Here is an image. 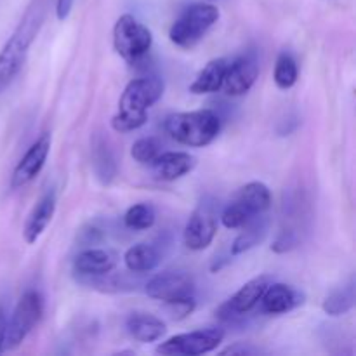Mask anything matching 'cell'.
<instances>
[{"instance_id": "6da1fadb", "label": "cell", "mask_w": 356, "mask_h": 356, "mask_svg": "<svg viewBox=\"0 0 356 356\" xmlns=\"http://www.w3.org/2000/svg\"><path fill=\"white\" fill-rule=\"evenodd\" d=\"M47 0H31L16 30L0 51V94L13 83L26 61L28 51L47 17Z\"/></svg>"}, {"instance_id": "7a4b0ae2", "label": "cell", "mask_w": 356, "mask_h": 356, "mask_svg": "<svg viewBox=\"0 0 356 356\" xmlns=\"http://www.w3.org/2000/svg\"><path fill=\"white\" fill-rule=\"evenodd\" d=\"M163 96V82L159 76H141L125 86L118 101V111L111 118L117 132L138 131L148 122V110Z\"/></svg>"}, {"instance_id": "3957f363", "label": "cell", "mask_w": 356, "mask_h": 356, "mask_svg": "<svg viewBox=\"0 0 356 356\" xmlns=\"http://www.w3.org/2000/svg\"><path fill=\"white\" fill-rule=\"evenodd\" d=\"M165 131L179 145L204 148L221 132V118L212 110L183 111L167 118Z\"/></svg>"}, {"instance_id": "277c9868", "label": "cell", "mask_w": 356, "mask_h": 356, "mask_svg": "<svg viewBox=\"0 0 356 356\" xmlns=\"http://www.w3.org/2000/svg\"><path fill=\"white\" fill-rule=\"evenodd\" d=\"M219 16V9L212 3H191L170 26V42L181 49L195 47L218 23Z\"/></svg>"}, {"instance_id": "5b68a950", "label": "cell", "mask_w": 356, "mask_h": 356, "mask_svg": "<svg viewBox=\"0 0 356 356\" xmlns=\"http://www.w3.org/2000/svg\"><path fill=\"white\" fill-rule=\"evenodd\" d=\"M153 33L132 14H122L113 26V47L129 65H136L149 52Z\"/></svg>"}, {"instance_id": "8992f818", "label": "cell", "mask_w": 356, "mask_h": 356, "mask_svg": "<svg viewBox=\"0 0 356 356\" xmlns=\"http://www.w3.org/2000/svg\"><path fill=\"white\" fill-rule=\"evenodd\" d=\"M44 316V299L40 292L26 291L17 301L13 315L6 327V341H3V350H14L19 346L31 330L40 323Z\"/></svg>"}, {"instance_id": "52a82bcc", "label": "cell", "mask_w": 356, "mask_h": 356, "mask_svg": "<svg viewBox=\"0 0 356 356\" xmlns=\"http://www.w3.org/2000/svg\"><path fill=\"white\" fill-rule=\"evenodd\" d=\"M225 339V330L212 327V329H198L193 332L179 334L169 337L156 346V353L163 356H198L218 350Z\"/></svg>"}, {"instance_id": "ba28073f", "label": "cell", "mask_w": 356, "mask_h": 356, "mask_svg": "<svg viewBox=\"0 0 356 356\" xmlns=\"http://www.w3.org/2000/svg\"><path fill=\"white\" fill-rule=\"evenodd\" d=\"M195 280L188 271L165 270L149 278L145 285L148 298L162 301L165 305L195 299Z\"/></svg>"}, {"instance_id": "9c48e42d", "label": "cell", "mask_w": 356, "mask_h": 356, "mask_svg": "<svg viewBox=\"0 0 356 356\" xmlns=\"http://www.w3.org/2000/svg\"><path fill=\"white\" fill-rule=\"evenodd\" d=\"M51 145L52 139L49 132H44L31 143L23 159L17 162L13 177H10V188L13 190H19V188L26 186L42 172L45 162H47L49 153H51Z\"/></svg>"}, {"instance_id": "30bf717a", "label": "cell", "mask_w": 356, "mask_h": 356, "mask_svg": "<svg viewBox=\"0 0 356 356\" xmlns=\"http://www.w3.org/2000/svg\"><path fill=\"white\" fill-rule=\"evenodd\" d=\"M257 76H259V63H257L256 54L245 52L228 63L221 89L232 97L243 96L252 89Z\"/></svg>"}, {"instance_id": "8fae6325", "label": "cell", "mask_w": 356, "mask_h": 356, "mask_svg": "<svg viewBox=\"0 0 356 356\" xmlns=\"http://www.w3.org/2000/svg\"><path fill=\"white\" fill-rule=\"evenodd\" d=\"M216 233H218V221H216V214L202 204L193 214L188 219L186 226H184L183 240L184 245L193 252H200L205 250L214 240Z\"/></svg>"}, {"instance_id": "7c38bea8", "label": "cell", "mask_w": 356, "mask_h": 356, "mask_svg": "<svg viewBox=\"0 0 356 356\" xmlns=\"http://www.w3.org/2000/svg\"><path fill=\"white\" fill-rule=\"evenodd\" d=\"M305 299V294L298 289L280 282H271L261 296L257 306L264 315H284L301 306Z\"/></svg>"}, {"instance_id": "4fadbf2b", "label": "cell", "mask_w": 356, "mask_h": 356, "mask_svg": "<svg viewBox=\"0 0 356 356\" xmlns=\"http://www.w3.org/2000/svg\"><path fill=\"white\" fill-rule=\"evenodd\" d=\"M118 256L110 249H90L82 250L73 259V273L80 278L89 277H101L108 275L117 268Z\"/></svg>"}, {"instance_id": "5bb4252c", "label": "cell", "mask_w": 356, "mask_h": 356, "mask_svg": "<svg viewBox=\"0 0 356 356\" xmlns=\"http://www.w3.org/2000/svg\"><path fill=\"white\" fill-rule=\"evenodd\" d=\"M149 167L156 179L170 183L190 174L197 167V156L186 152H162Z\"/></svg>"}, {"instance_id": "9a60e30c", "label": "cell", "mask_w": 356, "mask_h": 356, "mask_svg": "<svg viewBox=\"0 0 356 356\" xmlns=\"http://www.w3.org/2000/svg\"><path fill=\"white\" fill-rule=\"evenodd\" d=\"M56 204H58L56 193L54 191H47V193L35 204V207L31 209V212L26 218V222H24L23 226V238L28 245H33V243L40 238L42 233L47 229V226L51 225L56 212Z\"/></svg>"}, {"instance_id": "2e32d148", "label": "cell", "mask_w": 356, "mask_h": 356, "mask_svg": "<svg viewBox=\"0 0 356 356\" xmlns=\"http://www.w3.org/2000/svg\"><path fill=\"white\" fill-rule=\"evenodd\" d=\"M90 160H92L90 163H92L96 179L103 186L113 183L118 172L117 159H115V153L111 149L110 143H108V139L103 134H94V138L90 139Z\"/></svg>"}, {"instance_id": "e0dca14e", "label": "cell", "mask_w": 356, "mask_h": 356, "mask_svg": "<svg viewBox=\"0 0 356 356\" xmlns=\"http://www.w3.org/2000/svg\"><path fill=\"white\" fill-rule=\"evenodd\" d=\"M232 202L247 218L252 219L254 216L268 212V209L271 207V191L261 181H252V183L240 188Z\"/></svg>"}, {"instance_id": "ac0fdd59", "label": "cell", "mask_w": 356, "mask_h": 356, "mask_svg": "<svg viewBox=\"0 0 356 356\" xmlns=\"http://www.w3.org/2000/svg\"><path fill=\"white\" fill-rule=\"evenodd\" d=\"M125 330L138 343H155L162 339L167 325L162 318L145 312H134L125 318Z\"/></svg>"}, {"instance_id": "d6986e66", "label": "cell", "mask_w": 356, "mask_h": 356, "mask_svg": "<svg viewBox=\"0 0 356 356\" xmlns=\"http://www.w3.org/2000/svg\"><path fill=\"white\" fill-rule=\"evenodd\" d=\"M242 232L238 233L235 240L232 243V256H240V254H245L247 250L254 249V247L259 245L268 235V229H270V216L264 212V214L254 216L250 221H247L242 226Z\"/></svg>"}, {"instance_id": "ffe728a7", "label": "cell", "mask_w": 356, "mask_h": 356, "mask_svg": "<svg viewBox=\"0 0 356 356\" xmlns=\"http://www.w3.org/2000/svg\"><path fill=\"white\" fill-rule=\"evenodd\" d=\"M273 282V278L270 275H261V277L252 278V280L247 282L245 285L236 291V294L232 299H228V305L235 309L236 313H242V315H249L254 308L259 302L261 296L264 294L268 285Z\"/></svg>"}, {"instance_id": "44dd1931", "label": "cell", "mask_w": 356, "mask_h": 356, "mask_svg": "<svg viewBox=\"0 0 356 356\" xmlns=\"http://www.w3.org/2000/svg\"><path fill=\"white\" fill-rule=\"evenodd\" d=\"M226 66H228V61L222 58L209 61L207 65L202 68V72L198 73L197 79L190 83V92L202 96V94H212L221 90Z\"/></svg>"}, {"instance_id": "7402d4cb", "label": "cell", "mask_w": 356, "mask_h": 356, "mask_svg": "<svg viewBox=\"0 0 356 356\" xmlns=\"http://www.w3.org/2000/svg\"><path fill=\"white\" fill-rule=\"evenodd\" d=\"M162 261V254L152 243H136L129 247L124 254V263L132 273H148L153 271Z\"/></svg>"}, {"instance_id": "603a6c76", "label": "cell", "mask_w": 356, "mask_h": 356, "mask_svg": "<svg viewBox=\"0 0 356 356\" xmlns=\"http://www.w3.org/2000/svg\"><path fill=\"white\" fill-rule=\"evenodd\" d=\"M356 305V291H355V280L351 278L348 284L343 287H337L336 291L330 292L325 299H323L322 309L325 315L329 316H343L350 313Z\"/></svg>"}, {"instance_id": "cb8c5ba5", "label": "cell", "mask_w": 356, "mask_h": 356, "mask_svg": "<svg viewBox=\"0 0 356 356\" xmlns=\"http://www.w3.org/2000/svg\"><path fill=\"white\" fill-rule=\"evenodd\" d=\"M298 76L299 68L294 56L289 54V52H282L277 58L273 72V80L275 83H277V87L282 90L292 89V87L296 86V82H298Z\"/></svg>"}, {"instance_id": "d4e9b609", "label": "cell", "mask_w": 356, "mask_h": 356, "mask_svg": "<svg viewBox=\"0 0 356 356\" xmlns=\"http://www.w3.org/2000/svg\"><path fill=\"white\" fill-rule=\"evenodd\" d=\"M156 221V212L152 204H136L127 209L124 216V222L129 229L141 232L149 229Z\"/></svg>"}, {"instance_id": "484cf974", "label": "cell", "mask_w": 356, "mask_h": 356, "mask_svg": "<svg viewBox=\"0 0 356 356\" xmlns=\"http://www.w3.org/2000/svg\"><path fill=\"white\" fill-rule=\"evenodd\" d=\"M160 153H162V145H160L159 139L152 138V136L138 139L131 148L132 159L141 165H152V162Z\"/></svg>"}, {"instance_id": "4316f807", "label": "cell", "mask_w": 356, "mask_h": 356, "mask_svg": "<svg viewBox=\"0 0 356 356\" xmlns=\"http://www.w3.org/2000/svg\"><path fill=\"white\" fill-rule=\"evenodd\" d=\"M299 245V235L294 229H282L275 238L271 250L277 254H287Z\"/></svg>"}, {"instance_id": "83f0119b", "label": "cell", "mask_w": 356, "mask_h": 356, "mask_svg": "<svg viewBox=\"0 0 356 356\" xmlns=\"http://www.w3.org/2000/svg\"><path fill=\"white\" fill-rule=\"evenodd\" d=\"M263 353V350H259V348H254L250 346V344H245V343H236L233 344V346H228L226 350L221 351V355H261Z\"/></svg>"}, {"instance_id": "f1b7e54d", "label": "cell", "mask_w": 356, "mask_h": 356, "mask_svg": "<svg viewBox=\"0 0 356 356\" xmlns=\"http://www.w3.org/2000/svg\"><path fill=\"white\" fill-rule=\"evenodd\" d=\"M73 2L75 0H56V17H58V21L68 19L70 13L73 9Z\"/></svg>"}, {"instance_id": "f546056e", "label": "cell", "mask_w": 356, "mask_h": 356, "mask_svg": "<svg viewBox=\"0 0 356 356\" xmlns=\"http://www.w3.org/2000/svg\"><path fill=\"white\" fill-rule=\"evenodd\" d=\"M6 327H7V318L2 312H0V353L3 351V341H6Z\"/></svg>"}]
</instances>
